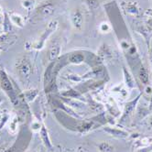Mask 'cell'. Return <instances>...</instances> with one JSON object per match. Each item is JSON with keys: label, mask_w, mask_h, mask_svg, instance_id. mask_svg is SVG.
<instances>
[{"label": "cell", "mask_w": 152, "mask_h": 152, "mask_svg": "<svg viewBox=\"0 0 152 152\" xmlns=\"http://www.w3.org/2000/svg\"><path fill=\"white\" fill-rule=\"evenodd\" d=\"M64 0H43L35 8L31 20L40 21L51 17Z\"/></svg>", "instance_id": "cell-1"}, {"label": "cell", "mask_w": 152, "mask_h": 152, "mask_svg": "<svg viewBox=\"0 0 152 152\" xmlns=\"http://www.w3.org/2000/svg\"><path fill=\"white\" fill-rule=\"evenodd\" d=\"M57 27H58V21L57 20L50 21L47 25V27H46V28L44 29V31H43L41 33V35L39 37V39L30 44V49H33L36 50H42L45 46V43H46L47 39L50 38V36L53 33V32L56 30Z\"/></svg>", "instance_id": "cell-2"}, {"label": "cell", "mask_w": 152, "mask_h": 152, "mask_svg": "<svg viewBox=\"0 0 152 152\" xmlns=\"http://www.w3.org/2000/svg\"><path fill=\"white\" fill-rule=\"evenodd\" d=\"M0 85H1V87L5 91V93L9 96L12 104L14 105H17L18 104V98L16 94V91L14 90L11 82L9 81L7 75L2 71H0Z\"/></svg>", "instance_id": "cell-3"}, {"label": "cell", "mask_w": 152, "mask_h": 152, "mask_svg": "<svg viewBox=\"0 0 152 152\" xmlns=\"http://www.w3.org/2000/svg\"><path fill=\"white\" fill-rule=\"evenodd\" d=\"M17 71L18 74L24 79L29 78L32 72V66L28 59L23 57L17 61Z\"/></svg>", "instance_id": "cell-4"}, {"label": "cell", "mask_w": 152, "mask_h": 152, "mask_svg": "<svg viewBox=\"0 0 152 152\" xmlns=\"http://www.w3.org/2000/svg\"><path fill=\"white\" fill-rule=\"evenodd\" d=\"M71 22L76 29H81L83 24V15L82 10L77 8L71 13Z\"/></svg>", "instance_id": "cell-5"}, {"label": "cell", "mask_w": 152, "mask_h": 152, "mask_svg": "<svg viewBox=\"0 0 152 152\" xmlns=\"http://www.w3.org/2000/svg\"><path fill=\"white\" fill-rule=\"evenodd\" d=\"M103 130L108 135L113 136L115 137H118V138H126L129 136V133L127 131H126V130H124L122 128L115 127V126H104L103 128Z\"/></svg>", "instance_id": "cell-6"}, {"label": "cell", "mask_w": 152, "mask_h": 152, "mask_svg": "<svg viewBox=\"0 0 152 152\" xmlns=\"http://www.w3.org/2000/svg\"><path fill=\"white\" fill-rule=\"evenodd\" d=\"M139 98H140V95H138L136 99H134V100H132V101L128 102V103L126 104L125 109H124V113H123V115H122V116H121V118H120V122L124 121L128 115H130L132 114V112L135 110V108H136V106H137V102L139 101Z\"/></svg>", "instance_id": "cell-7"}, {"label": "cell", "mask_w": 152, "mask_h": 152, "mask_svg": "<svg viewBox=\"0 0 152 152\" xmlns=\"http://www.w3.org/2000/svg\"><path fill=\"white\" fill-rule=\"evenodd\" d=\"M39 137H40V139L42 141V143L44 144V146L48 148V149H52L53 146H52V143L50 139V136H49V132L46 128V126L44 125H42L40 130H39Z\"/></svg>", "instance_id": "cell-8"}, {"label": "cell", "mask_w": 152, "mask_h": 152, "mask_svg": "<svg viewBox=\"0 0 152 152\" xmlns=\"http://www.w3.org/2000/svg\"><path fill=\"white\" fill-rule=\"evenodd\" d=\"M9 18L11 20V22L13 25L17 26L18 28H22L25 26V18L21 16L20 14L17 13V12H9L8 13Z\"/></svg>", "instance_id": "cell-9"}, {"label": "cell", "mask_w": 152, "mask_h": 152, "mask_svg": "<svg viewBox=\"0 0 152 152\" xmlns=\"http://www.w3.org/2000/svg\"><path fill=\"white\" fill-rule=\"evenodd\" d=\"M151 145H152V137H141L136 140L133 147L136 149H139V148L150 147Z\"/></svg>", "instance_id": "cell-10"}, {"label": "cell", "mask_w": 152, "mask_h": 152, "mask_svg": "<svg viewBox=\"0 0 152 152\" xmlns=\"http://www.w3.org/2000/svg\"><path fill=\"white\" fill-rule=\"evenodd\" d=\"M125 10L129 15L137 16L139 13V7H138L137 2H127L126 4Z\"/></svg>", "instance_id": "cell-11"}, {"label": "cell", "mask_w": 152, "mask_h": 152, "mask_svg": "<svg viewBox=\"0 0 152 152\" xmlns=\"http://www.w3.org/2000/svg\"><path fill=\"white\" fill-rule=\"evenodd\" d=\"M61 53V45L59 43L55 42L53 45L50 46V50H49V60L50 61H54Z\"/></svg>", "instance_id": "cell-12"}, {"label": "cell", "mask_w": 152, "mask_h": 152, "mask_svg": "<svg viewBox=\"0 0 152 152\" xmlns=\"http://www.w3.org/2000/svg\"><path fill=\"white\" fill-rule=\"evenodd\" d=\"M12 27H13V24L9 18L8 13L5 12L4 18H3V22H2V29L4 31V33H10V31L12 30Z\"/></svg>", "instance_id": "cell-13"}, {"label": "cell", "mask_w": 152, "mask_h": 152, "mask_svg": "<svg viewBox=\"0 0 152 152\" xmlns=\"http://www.w3.org/2000/svg\"><path fill=\"white\" fill-rule=\"evenodd\" d=\"M23 95H24V99L26 100V102L31 103V102H33L37 98V96L39 95V90H37V89L26 90V91H24Z\"/></svg>", "instance_id": "cell-14"}, {"label": "cell", "mask_w": 152, "mask_h": 152, "mask_svg": "<svg viewBox=\"0 0 152 152\" xmlns=\"http://www.w3.org/2000/svg\"><path fill=\"white\" fill-rule=\"evenodd\" d=\"M124 77H125V83H126V85L127 86L128 88L132 89V88H135L136 87V83H135V80L133 78V76L131 75L126 68H124Z\"/></svg>", "instance_id": "cell-15"}, {"label": "cell", "mask_w": 152, "mask_h": 152, "mask_svg": "<svg viewBox=\"0 0 152 152\" xmlns=\"http://www.w3.org/2000/svg\"><path fill=\"white\" fill-rule=\"evenodd\" d=\"M20 5L24 9L31 11L36 7V0H20Z\"/></svg>", "instance_id": "cell-16"}, {"label": "cell", "mask_w": 152, "mask_h": 152, "mask_svg": "<svg viewBox=\"0 0 152 152\" xmlns=\"http://www.w3.org/2000/svg\"><path fill=\"white\" fill-rule=\"evenodd\" d=\"M18 129V119L17 116H14L8 124V131L11 134H16Z\"/></svg>", "instance_id": "cell-17"}, {"label": "cell", "mask_w": 152, "mask_h": 152, "mask_svg": "<svg viewBox=\"0 0 152 152\" xmlns=\"http://www.w3.org/2000/svg\"><path fill=\"white\" fill-rule=\"evenodd\" d=\"M99 56L103 59H107V58H111L112 57V50L111 49L108 47L107 45H104L100 49L99 52Z\"/></svg>", "instance_id": "cell-18"}, {"label": "cell", "mask_w": 152, "mask_h": 152, "mask_svg": "<svg viewBox=\"0 0 152 152\" xmlns=\"http://www.w3.org/2000/svg\"><path fill=\"white\" fill-rule=\"evenodd\" d=\"M99 152H113L114 147L108 142H101L98 145Z\"/></svg>", "instance_id": "cell-19"}, {"label": "cell", "mask_w": 152, "mask_h": 152, "mask_svg": "<svg viewBox=\"0 0 152 152\" xmlns=\"http://www.w3.org/2000/svg\"><path fill=\"white\" fill-rule=\"evenodd\" d=\"M138 74H139V78L141 81H142V83L144 84H148V71L144 67H141Z\"/></svg>", "instance_id": "cell-20"}, {"label": "cell", "mask_w": 152, "mask_h": 152, "mask_svg": "<svg viewBox=\"0 0 152 152\" xmlns=\"http://www.w3.org/2000/svg\"><path fill=\"white\" fill-rule=\"evenodd\" d=\"M98 29H99V31L101 32V33H103V34L109 33V32L112 30V26L108 22H105V21H104V22H102L99 25Z\"/></svg>", "instance_id": "cell-21"}, {"label": "cell", "mask_w": 152, "mask_h": 152, "mask_svg": "<svg viewBox=\"0 0 152 152\" xmlns=\"http://www.w3.org/2000/svg\"><path fill=\"white\" fill-rule=\"evenodd\" d=\"M70 60L72 62H81L83 60V55L81 53H73L70 56Z\"/></svg>", "instance_id": "cell-22"}, {"label": "cell", "mask_w": 152, "mask_h": 152, "mask_svg": "<svg viewBox=\"0 0 152 152\" xmlns=\"http://www.w3.org/2000/svg\"><path fill=\"white\" fill-rule=\"evenodd\" d=\"M85 2L90 9H94L96 7H98L100 0H85Z\"/></svg>", "instance_id": "cell-23"}, {"label": "cell", "mask_w": 152, "mask_h": 152, "mask_svg": "<svg viewBox=\"0 0 152 152\" xmlns=\"http://www.w3.org/2000/svg\"><path fill=\"white\" fill-rule=\"evenodd\" d=\"M41 126H42V125L39 121H33V122L31 123V126H30L31 130L33 132H39Z\"/></svg>", "instance_id": "cell-24"}, {"label": "cell", "mask_w": 152, "mask_h": 152, "mask_svg": "<svg viewBox=\"0 0 152 152\" xmlns=\"http://www.w3.org/2000/svg\"><path fill=\"white\" fill-rule=\"evenodd\" d=\"M9 119H10L9 114L8 113H4V115H3V117L1 119V121H0V129H2L5 126L6 123L9 120Z\"/></svg>", "instance_id": "cell-25"}, {"label": "cell", "mask_w": 152, "mask_h": 152, "mask_svg": "<svg viewBox=\"0 0 152 152\" xmlns=\"http://www.w3.org/2000/svg\"><path fill=\"white\" fill-rule=\"evenodd\" d=\"M150 151H151V146L148 148H139L135 152H150Z\"/></svg>", "instance_id": "cell-26"}, {"label": "cell", "mask_w": 152, "mask_h": 152, "mask_svg": "<svg viewBox=\"0 0 152 152\" xmlns=\"http://www.w3.org/2000/svg\"><path fill=\"white\" fill-rule=\"evenodd\" d=\"M149 57H150V61H151V64H152V43H151V47H150V50H149Z\"/></svg>", "instance_id": "cell-27"}, {"label": "cell", "mask_w": 152, "mask_h": 152, "mask_svg": "<svg viewBox=\"0 0 152 152\" xmlns=\"http://www.w3.org/2000/svg\"><path fill=\"white\" fill-rule=\"evenodd\" d=\"M4 113H5V111L0 110V121H1V119H2V117H3V115H4Z\"/></svg>", "instance_id": "cell-28"}, {"label": "cell", "mask_w": 152, "mask_h": 152, "mask_svg": "<svg viewBox=\"0 0 152 152\" xmlns=\"http://www.w3.org/2000/svg\"><path fill=\"white\" fill-rule=\"evenodd\" d=\"M2 13H3V8L1 7V6H0V16H1Z\"/></svg>", "instance_id": "cell-29"}, {"label": "cell", "mask_w": 152, "mask_h": 152, "mask_svg": "<svg viewBox=\"0 0 152 152\" xmlns=\"http://www.w3.org/2000/svg\"><path fill=\"white\" fill-rule=\"evenodd\" d=\"M2 102H3V99H2V97H1V96H0V104H2Z\"/></svg>", "instance_id": "cell-30"}, {"label": "cell", "mask_w": 152, "mask_h": 152, "mask_svg": "<svg viewBox=\"0 0 152 152\" xmlns=\"http://www.w3.org/2000/svg\"><path fill=\"white\" fill-rule=\"evenodd\" d=\"M3 51V48L1 47V46H0V54H1V52Z\"/></svg>", "instance_id": "cell-31"}, {"label": "cell", "mask_w": 152, "mask_h": 152, "mask_svg": "<svg viewBox=\"0 0 152 152\" xmlns=\"http://www.w3.org/2000/svg\"><path fill=\"white\" fill-rule=\"evenodd\" d=\"M3 29H2V28L1 27H0V35H1V31H2Z\"/></svg>", "instance_id": "cell-32"}, {"label": "cell", "mask_w": 152, "mask_h": 152, "mask_svg": "<svg viewBox=\"0 0 152 152\" xmlns=\"http://www.w3.org/2000/svg\"><path fill=\"white\" fill-rule=\"evenodd\" d=\"M1 21H2V18H1V16H0V23H1Z\"/></svg>", "instance_id": "cell-33"}, {"label": "cell", "mask_w": 152, "mask_h": 152, "mask_svg": "<svg viewBox=\"0 0 152 152\" xmlns=\"http://www.w3.org/2000/svg\"><path fill=\"white\" fill-rule=\"evenodd\" d=\"M80 152H83V151H80Z\"/></svg>", "instance_id": "cell-34"}, {"label": "cell", "mask_w": 152, "mask_h": 152, "mask_svg": "<svg viewBox=\"0 0 152 152\" xmlns=\"http://www.w3.org/2000/svg\"><path fill=\"white\" fill-rule=\"evenodd\" d=\"M150 152H152V151H150Z\"/></svg>", "instance_id": "cell-35"}]
</instances>
